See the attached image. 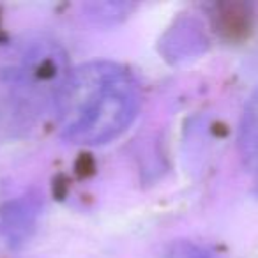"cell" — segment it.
<instances>
[{"mask_svg": "<svg viewBox=\"0 0 258 258\" xmlns=\"http://www.w3.org/2000/svg\"><path fill=\"white\" fill-rule=\"evenodd\" d=\"M37 214V204L30 198H22V200L9 204L0 212V228L2 233L8 237V240L16 242V240L25 239L29 230L32 228Z\"/></svg>", "mask_w": 258, "mask_h": 258, "instance_id": "4", "label": "cell"}, {"mask_svg": "<svg viewBox=\"0 0 258 258\" xmlns=\"http://www.w3.org/2000/svg\"><path fill=\"white\" fill-rule=\"evenodd\" d=\"M163 258H212V254L200 244L189 242V240H179L166 249Z\"/></svg>", "mask_w": 258, "mask_h": 258, "instance_id": "5", "label": "cell"}, {"mask_svg": "<svg viewBox=\"0 0 258 258\" xmlns=\"http://www.w3.org/2000/svg\"><path fill=\"white\" fill-rule=\"evenodd\" d=\"M8 57L0 66V117L29 120L46 104L53 106L69 73L60 48L34 41Z\"/></svg>", "mask_w": 258, "mask_h": 258, "instance_id": "2", "label": "cell"}, {"mask_svg": "<svg viewBox=\"0 0 258 258\" xmlns=\"http://www.w3.org/2000/svg\"><path fill=\"white\" fill-rule=\"evenodd\" d=\"M239 152L246 168L258 177V90L247 101L240 118Z\"/></svg>", "mask_w": 258, "mask_h": 258, "instance_id": "3", "label": "cell"}, {"mask_svg": "<svg viewBox=\"0 0 258 258\" xmlns=\"http://www.w3.org/2000/svg\"><path fill=\"white\" fill-rule=\"evenodd\" d=\"M140 92L131 73L113 62H89L68 73L55 97L60 135L76 145L120 137L137 117Z\"/></svg>", "mask_w": 258, "mask_h": 258, "instance_id": "1", "label": "cell"}]
</instances>
